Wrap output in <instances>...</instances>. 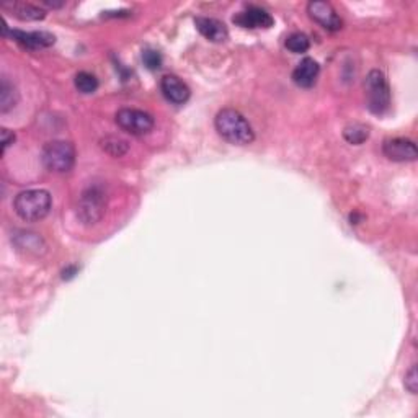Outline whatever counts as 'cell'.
Returning a JSON list of instances; mask_svg holds the SVG:
<instances>
[{"label":"cell","mask_w":418,"mask_h":418,"mask_svg":"<svg viewBox=\"0 0 418 418\" xmlns=\"http://www.w3.org/2000/svg\"><path fill=\"white\" fill-rule=\"evenodd\" d=\"M53 200L46 190H26L15 196L14 209L20 219L26 223L41 221L49 214Z\"/></svg>","instance_id":"cell-2"},{"label":"cell","mask_w":418,"mask_h":418,"mask_svg":"<svg viewBox=\"0 0 418 418\" xmlns=\"http://www.w3.org/2000/svg\"><path fill=\"white\" fill-rule=\"evenodd\" d=\"M115 121L123 131L131 136H144L154 129V116L138 108H121L116 113Z\"/></svg>","instance_id":"cell-6"},{"label":"cell","mask_w":418,"mask_h":418,"mask_svg":"<svg viewBox=\"0 0 418 418\" xmlns=\"http://www.w3.org/2000/svg\"><path fill=\"white\" fill-rule=\"evenodd\" d=\"M366 106L374 115H384L391 106V88L381 71H371L365 81Z\"/></svg>","instance_id":"cell-4"},{"label":"cell","mask_w":418,"mask_h":418,"mask_svg":"<svg viewBox=\"0 0 418 418\" xmlns=\"http://www.w3.org/2000/svg\"><path fill=\"white\" fill-rule=\"evenodd\" d=\"M343 138L350 144L360 146L369 138V128L363 123H352L343 129Z\"/></svg>","instance_id":"cell-17"},{"label":"cell","mask_w":418,"mask_h":418,"mask_svg":"<svg viewBox=\"0 0 418 418\" xmlns=\"http://www.w3.org/2000/svg\"><path fill=\"white\" fill-rule=\"evenodd\" d=\"M19 103V92L14 87V83L9 82V78H2L0 86V111L7 113Z\"/></svg>","instance_id":"cell-16"},{"label":"cell","mask_w":418,"mask_h":418,"mask_svg":"<svg viewBox=\"0 0 418 418\" xmlns=\"http://www.w3.org/2000/svg\"><path fill=\"white\" fill-rule=\"evenodd\" d=\"M143 62L149 71H157L162 66V56L154 49L143 51Z\"/></svg>","instance_id":"cell-21"},{"label":"cell","mask_w":418,"mask_h":418,"mask_svg":"<svg viewBox=\"0 0 418 418\" xmlns=\"http://www.w3.org/2000/svg\"><path fill=\"white\" fill-rule=\"evenodd\" d=\"M216 131L224 141L235 146H247L253 143L255 133L245 116L234 108H224L216 115Z\"/></svg>","instance_id":"cell-1"},{"label":"cell","mask_w":418,"mask_h":418,"mask_svg":"<svg viewBox=\"0 0 418 418\" xmlns=\"http://www.w3.org/2000/svg\"><path fill=\"white\" fill-rule=\"evenodd\" d=\"M41 157L49 172L67 173L74 168L76 149L69 141H51L43 148Z\"/></svg>","instance_id":"cell-5"},{"label":"cell","mask_w":418,"mask_h":418,"mask_svg":"<svg viewBox=\"0 0 418 418\" xmlns=\"http://www.w3.org/2000/svg\"><path fill=\"white\" fill-rule=\"evenodd\" d=\"M307 12L310 15V19L320 24L325 30L329 31L342 30L343 21L340 19V15L337 14V10L332 7V4L322 2V0H315V2H310L307 5Z\"/></svg>","instance_id":"cell-8"},{"label":"cell","mask_w":418,"mask_h":418,"mask_svg":"<svg viewBox=\"0 0 418 418\" xmlns=\"http://www.w3.org/2000/svg\"><path fill=\"white\" fill-rule=\"evenodd\" d=\"M2 7H12V12L20 20H43L46 16V12L43 9L36 7L33 4L26 2H14V4H4Z\"/></svg>","instance_id":"cell-15"},{"label":"cell","mask_w":418,"mask_h":418,"mask_svg":"<svg viewBox=\"0 0 418 418\" xmlns=\"http://www.w3.org/2000/svg\"><path fill=\"white\" fill-rule=\"evenodd\" d=\"M196 30L201 33L203 36L213 43H224L229 38L228 26L223 21L216 19H209V16H198L195 19Z\"/></svg>","instance_id":"cell-12"},{"label":"cell","mask_w":418,"mask_h":418,"mask_svg":"<svg viewBox=\"0 0 418 418\" xmlns=\"http://www.w3.org/2000/svg\"><path fill=\"white\" fill-rule=\"evenodd\" d=\"M319 72L320 66L317 64V61H314L312 58H306L299 62L296 69L292 71V81H295V83L299 87L310 88L315 86V82H317Z\"/></svg>","instance_id":"cell-13"},{"label":"cell","mask_w":418,"mask_h":418,"mask_svg":"<svg viewBox=\"0 0 418 418\" xmlns=\"http://www.w3.org/2000/svg\"><path fill=\"white\" fill-rule=\"evenodd\" d=\"M382 152L392 162H414L418 157V149L414 141L405 138H394L384 141Z\"/></svg>","instance_id":"cell-7"},{"label":"cell","mask_w":418,"mask_h":418,"mask_svg":"<svg viewBox=\"0 0 418 418\" xmlns=\"http://www.w3.org/2000/svg\"><path fill=\"white\" fill-rule=\"evenodd\" d=\"M0 136H2V144H4V151H7V148H10L15 143V133L10 131V129H2V133H0Z\"/></svg>","instance_id":"cell-23"},{"label":"cell","mask_w":418,"mask_h":418,"mask_svg":"<svg viewBox=\"0 0 418 418\" xmlns=\"http://www.w3.org/2000/svg\"><path fill=\"white\" fill-rule=\"evenodd\" d=\"M10 36H12L16 43L21 44L24 48H28V49L49 48L56 43V36L51 35V33H48V31L12 30L10 31Z\"/></svg>","instance_id":"cell-11"},{"label":"cell","mask_w":418,"mask_h":418,"mask_svg":"<svg viewBox=\"0 0 418 418\" xmlns=\"http://www.w3.org/2000/svg\"><path fill=\"white\" fill-rule=\"evenodd\" d=\"M405 387L409 389L412 394H417L418 391V376H417V366L414 365L405 374Z\"/></svg>","instance_id":"cell-22"},{"label":"cell","mask_w":418,"mask_h":418,"mask_svg":"<svg viewBox=\"0 0 418 418\" xmlns=\"http://www.w3.org/2000/svg\"><path fill=\"white\" fill-rule=\"evenodd\" d=\"M106 211V191L101 185H90L82 191L77 205V218L82 224H97Z\"/></svg>","instance_id":"cell-3"},{"label":"cell","mask_w":418,"mask_h":418,"mask_svg":"<svg viewBox=\"0 0 418 418\" xmlns=\"http://www.w3.org/2000/svg\"><path fill=\"white\" fill-rule=\"evenodd\" d=\"M101 149L105 152H108L113 157H121L128 152L129 144L128 141H124L121 138H116V136H106L105 139H101Z\"/></svg>","instance_id":"cell-18"},{"label":"cell","mask_w":418,"mask_h":418,"mask_svg":"<svg viewBox=\"0 0 418 418\" xmlns=\"http://www.w3.org/2000/svg\"><path fill=\"white\" fill-rule=\"evenodd\" d=\"M234 24H237L242 28H250V30H255V28H271L275 24V19L271 16L267 10L260 7H248L244 12L237 14L234 16Z\"/></svg>","instance_id":"cell-10"},{"label":"cell","mask_w":418,"mask_h":418,"mask_svg":"<svg viewBox=\"0 0 418 418\" xmlns=\"http://www.w3.org/2000/svg\"><path fill=\"white\" fill-rule=\"evenodd\" d=\"M15 245L21 248V250L35 253V255H43L46 252V244L44 240L35 233H30V230H19L14 235Z\"/></svg>","instance_id":"cell-14"},{"label":"cell","mask_w":418,"mask_h":418,"mask_svg":"<svg viewBox=\"0 0 418 418\" xmlns=\"http://www.w3.org/2000/svg\"><path fill=\"white\" fill-rule=\"evenodd\" d=\"M160 90L170 103L173 105H185L190 98V87L177 76H163L160 81Z\"/></svg>","instance_id":"cell-9"},{"label":"cell","mask_w":418,"mask_h":418,"mask_svg":"<svg viewBox=\"0 0 418 418\" xmlns=\"http://www.w3.org/2000/svg\"><path fill=\"white\" fill-rule=\"evenodd\" d=\"M74 83L78 92L86 95L97 92L98 88V78L93 74H90V72H78L74 78Z\"/></svg>","instance_id":"cell-19"},{"label":"cell","mask_w":418,"mask_h":418,"mask_svg":"<svg viewBox=\"0 0 418 418\" xmlns=\"http://www.w3.org/2000/svg\"><path fill=\"white\" fill-rule=\"evenodd\" d=\"M285 46L290 49L291 53L302 54V53H306V51H309L310 41H309V38L304 35V33H292V35L286 38Z\"/></svg>","instance_id":"cell-20"}]
</instances>
